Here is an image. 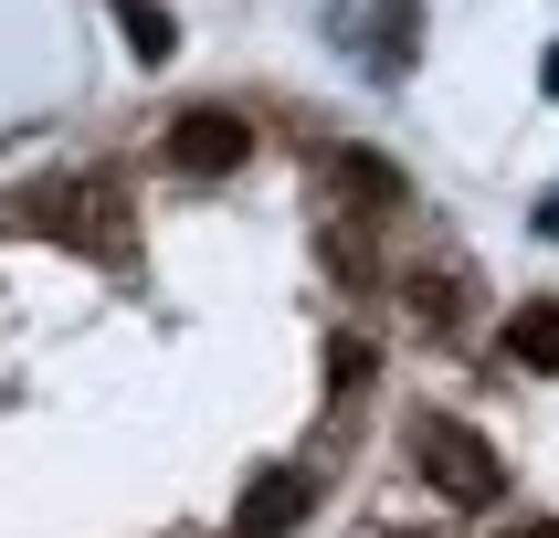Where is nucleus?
Returning a JSON list of instances; mask_svg holds the SVG:
<instances>
[{
  "label": "nucleus",
  "mask_w": 559,
  "mask_h": 538,
  "mask_svg": "<svg viewBox=\"0 0 559 538\" xmlns=\"http://www.w3.org/2000/svg\"><path fill=\"white\" fill-rule=\"evenodd\" d=\"M412 465L433 475L454 506H497V486H507L497 443L475 433V422H454V411H423V422H412Z\"/></svg>",
  "instance_id": "obj_1"
},
{
  "label": "nucleus",
  "mask_w": 559,
  "mask_h": 538,
  "mask_svg": "<svg viewBox=\"0 0 559 538\" xmlns=\"http://www.w3.org/2000/svg\"><path fill=\"white\" fill-rule=\"evenodd\" d=\"M243 158H253V127L233 117V106H180V117H169V169L222 180V169H243Z\"/></svg>",
  "instance_id": "obj_2"
},
{
  "label": "nucleus",
  "mask_w": 559,
  "mask_h": 538,
  "mask_svg": "<svg viewBox=\"0 0 559 538\" xmlns=\"http://www.w3.org/2000/svg\"><path fill=\"white\" fill-rule=\"evenodd\" d=\"M296 517H307V475H296V465H264L243 497H233V528H243V538H285Z\"/></svg>",
  "instance_id": "obj_3"
},
{
  "label": "nucleus",
  "mask_w": 559,
  "mask_h": 538,
  "mask_svg": "<svg viewBox=\"0 0 559 538\" xmlns=\"http://www.w3.org/2000/svg\"><path fill=\"white\" fill-rule=\"evenodd\" d=\"M106 11H117V32H127V53H138V63H169V53H180V22H169L158 0H106Z\"/></svg>",
  "instance_id": "obj_4"
},
{
  "label": "nucleus",
  "mask_w": 559,
  "mask_h": 538,
  "mask_svg": "<svg viewBox=\"0 0 559 538\" xmlns=\"http://www.w3.org/2000/svg\"><path fill=\"white\" fill-rule=\"evenodd\" d=\"M507 359H518V370H559V296L507 316Z\"/></svg>",
  "instance_id": "obj_5"
},
{
  "label": "nucleus",
  "mask_w": 559,
  "mask_h": 538,
  "mask_svg": "<svg viewBox=\"0 0 559 538\" xmlns=\"http://www.w3.org/2000/svg\"><path fill=\"white\" fill-rule=\"evenodd\" d=\"M412 22H423V0H380V74L412 63Z\"/></svg>",
  "instance_id": "obj_6"
},
{
  "label": "nucleus",
  "mask_w": 559,
  "mask_h": 538,
  "mask_svg": "<svg viewBox=\"0 0 559 538\" xmlns=\"http://www.w3.org/2000/svg\"><path fill=\"white\" fill-rule=\"evenodd\" d=\"M538 232H549V243H559V190H549V201H538Z\"/></svg>",
  "instance_id": "obj_7"
},
{
  "label": "nucleus",
  "mask_w": 559,
  "mask_h": 538,
  "mask_svg": "<svg viewBox=\"0 0 559 538\" xmlns=\"http://www.w3.org/2000/svg\"><path fill=\"white\" fill-rule=\"evenodd\" d=\"M538 85H549V95H559V43H549V63H538Z\"/></svg>",
  "instance_id": "obj_8"
},
{
  "label": "nucleus",
  "mask_w": 559,
  "mask_h": 538,
  "mask_svg": "<svg viewBox=\"0 0 559 538\" xmlns=\"http://www.w3.org/2000/svg\"><path fill=\"white\" fill-rule=\"evenodd\" d=\"M518 538H559V528H518Z\"/></svg>",
  "instance_id": "obj_9"
}]
</instances>
